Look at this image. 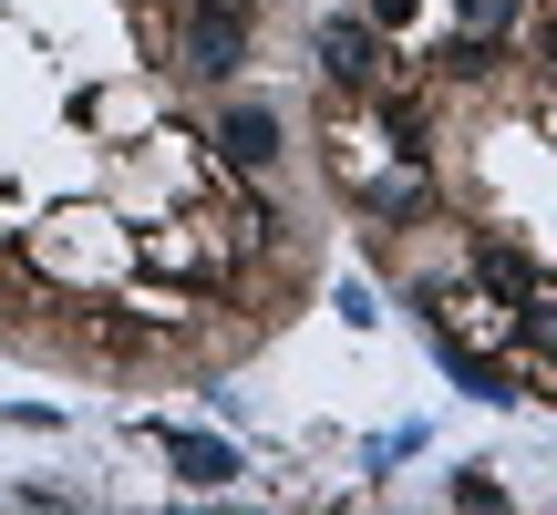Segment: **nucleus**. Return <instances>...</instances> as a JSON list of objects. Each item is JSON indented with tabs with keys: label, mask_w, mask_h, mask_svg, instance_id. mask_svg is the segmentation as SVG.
I'll return each mask as SVG.
<instances>
[{
	"label": "nucleus",
	"mask_w": 557,
	"mask_h": 515,
	"mask_svg": "<svg viewBox=\"0 0 557 515\" xmlns=\"http://www.w3.org/2000/svg\"><path fill=\"white\" fill-rule=\"evenodd\" d=\"M547 351H557V340H547Z\"/></svg>",
	"instance_id": "9d476101"
},
{
	"label": "nucleus",
	"mask_w": 557,
	"mask_h": 515,
	"mask_svg": "<svg viewBox=\"0 0 557 515\" xmlns=\"http://www.w3.org/2000/svg\"><path fill=\"white\" fill-rule=\"evenodd\" d=\"M186 11H207V21H248L259 0H186Z\"/></svg>",
	"instance_id": "0eeeda50"
},
{
	"label": "nucleus",
	"mask_w": 557,
	"mask_h": 515,
	"mask_svg": "<svg viewBox=\"0 0 557 515\" xmlns=\"http://www.w3.org/2000/svg\"><path fill=\"white\" fill-rule=\"evenodd\" d=\"M238 62H248V21H207V11H186V62H176V73L227 83Z\"/></svg>",
	"instance_id": "7ed1b4c3"
},
{
	"label": "nucleus",
	"mask_w": 557,
	"mask_h": 515,
	"mask_svg": "<svg viewBox=\"0 0 557 515\" xmlns=\"http://www.w3.org/2000/svg\"><path fill=\"white\" fill-rule=\"evenodd\" d=\"M156 443L176 454L186 485H227V475H238V443H207V434H156Z\"/></svg>",
	"instance_id": "20e7f679"
},
{
	"label": "nucleus",
	"mask_w": 557,
	"mask_h": 515,
	"mask_svg": "<svg viewBox=\"0 0 557 515\" xmlns=\"http://www.w3.org/2000/svg\"><path fill=\"white\" fill-rule=\"evenodd\" d=\"M310 52H320V73H331L341 93H372V83H393V62H403V52H382V41H372V21H351V11H341V21H320V32H310Z\"/></svg>",
	"instance_id": "f257e3e1"
},
{
	"label": "nucleus",
	"mask_w": 557,
	"mask_h": 515,
	"mask_svg": "<svg viewBox=\"0 0 557 515\" xmlns=\"http://www.w3.org/2000/svg\"><path fill=\"white\" fill-rule=\"evenodd\" d=\"M372 21H382V32H403V21H413V0H372Z\"/></svg>",
	"instance_id": "6e6552de"
},
{
	"label": "nucleus",
	"mask_w": 557,
	"mask_h": 515,
	"mask_svg": "<svg viewBox=\"0 0 557 515\" xmlns=\"http://www.w3.org/2000/svg\"><path fill=\"white\" fill-rule=\"evenodd\" d=\"M218 145H227V165H238V176H269V165H278V114H269L259 93H238V103L218 114Z\"/></svg>",
	"instance_id": "f03ea898"
},
{
	"label": "nucleus",
	"mask_w": 557,
	"mask_h": 515,
	"mask_svg": "<svg viewBox=\"0 0 557 515\" xmlns=\"http://www.w3.org/2000/svg\"><path fill=\"white\" fill-rule=\"evenodd\" d=\"M537 52H547V73H557V11H547V21H537Z\"/></svg>",
	"instance_id": "1a4fd4ad"
},
{
	"label": "nucleus",
	"mask_w": 557,
	"mask_h": 515,
	"mask_svg": "<svg viewBox=\"0 0 557 515\" xmlns=\"http://www.w3.org/2000/svg\"><path fill=\"white\" fill-rule=\"evenodd\" d=\"M475 278H485V289H506V299H527V289H537L517 248H475Z\"/></svg>",
	"instance_id": "39448f33"
},
{
	"label": "nucleus",
	"mask_w": 557,
	"mask_h": 515,
	"mask_svg": "<svg viewBox=\"0 0 557 515\" xmlns=\"http://www.w3.org/2000/svg\"><path fill=\"white\" fill-rule=\"evenodd\" d=\"M455 11H465V21H475V32H496V21H506V11H517V0H455Z\"/></svg>",
	"instance_id": "423d86ee"
}]
</instances>
